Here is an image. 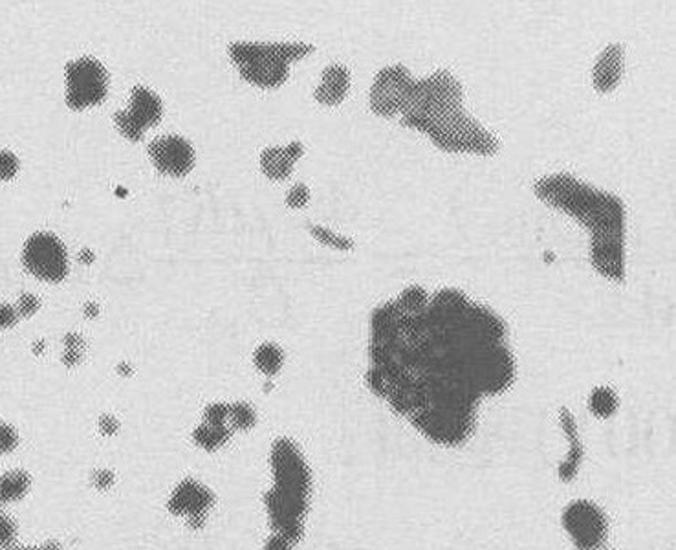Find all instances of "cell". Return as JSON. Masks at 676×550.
Masks as SVG:
<instances>
[{"instance_id":"6da1fadb","label":"cell","mask_w":676,"mask_h":550,"mask_svg":"<svg viewBox=\"0 0 676 550\" xmlns=\"http://www.w3.org/2000/svg\"><path fill=\"white\" fill-rule=\"evenodd\" d=\"M500 316L470 303L455 316L429 307L405 314L396 302L371 318L369 389L429 442L458 447L479 426L484 396L508 391L515 358Z\"/></svg>"},{"instance_id":"7a4b0ae2","label":"cell","mask_w":676,"mask_h":550,"mask_svg":"<svg viewBox=\"0 0 676 550\" xmlns=\"http://www.w3.org/2000/svg\"><path fill=\"white\" fill-rule=\"evenodd\" d=\"M536 194L592 231L590 257L601 275L626 279V206L616 194L564 173L539 180Z\"/></svg>"},{"instance_id":"3957f363","label":"cell","mask_w":676,"mask_h":550,"mask_svg":"<svg viewBox=\"0 0 676 550\" xmlns=\"http://www.w3.org/2000/svg\"><path fill=\"white\" fill-rule=\"evenodd\" d=\"M460 83L446 70L416 81L401 113V123L424 131L446 153H473L491 157L499 138L464 113Z\"/></svg>"},{"instance_id":"277c9868","label":"cell","mask_w":676,"mask_h":550,"mask_svg":"<svg viewBox=\"0 0 676 550\" xmlns=\"http://www.w3.org/2000/svg\"><path fill=\"white\" fill-rule=\"evenodd\" d=\"M274 486L265 495L274 534L293 545L304 534V519L311 495V472L301 447L290 438H279L272 446Z\"/></svg>"},{"instance_id":"5b68a950","label":"cell","mask_w":676,"mask_h":550,"mask_svg":"<svg viewBox=\"0 0 676 550\" xmlns=\"http://www.w3.org/2000/svg\"><path fill=\"white\" fill-rule=\"evenodd\" d=\"M311 52L314 46L301 42H235L230 46V56L239 67L240 76L265 88L281 86L288 79V65Z\"/></svg>"},{"instance_id":"8992f818","label":"cell","mask_w":676,"mask_h":550,"mask_svg":"<svg viewBox=\"0 0 676 550\" xmlns=\"http://www.w3.org/2000/svg\"><path fill=\"white\" fill-rule=\"evenodd\" d=\"M561 525L578 550H601L608 541V518L590 499L570 501L561 514Z\"/></svg>"},{"instance_id":"52a82bcc","label":"cell","mask_w":676,"mask_h":550,"mask_svg":"<svg viewBox=\"0 0 676 550\" xmlns=\"http://www.w3.org/2000/svg\"><path fill=\"white\" fill-rule=\"evenodd\" d=\"M67 105L74 111L101 104L109 90V74L99 61L81 58L67 65Z\"/></svg>"},{"instance_id":"ba28073f","label":"cell","mask_w":676,"mask_h":550,"mask_svg":"<svg viewBox=\"0 0 676 550\" xmlns=\"http://www.w3.org/2000/svg\"><path fill=\"white\" fill-rule=\"evenodd\" d=\"M24 266L35 277L58 283L68 272V257L63 242L51 233H35L28 239L23 254Z\"/></svg>"},{"instance_id":"9c48e42d","label":"cell","mask_w":676,"mask_h":550,"mask_svg":"<svg viewBox=\"0 0 676 550\" xmlns=\"http://www.w3.org/2000/svg\"><path fill=\"white\" fill-rule=\"evenodd\" d=\"M414 79L403 65L387 67L378 72L371 88V109L380 116L401 114L414 88Z\"/></svg>"},{"instance_id":"30bf717a","label":"cell","mask_w":676,"mask_h":550,"mask_svg":"<svg viewBox=\"0 0 676 550\" xmlns=\"http://www.w3.org/2000/svg\"><path fill=\"white\" fill-rule=\"evenodd\" d=\"M164 107L160 97L145 86H136L132 90V105L129 111H122L114 116L120 132L131 141L143 138L147 129L162 120Z\"/></svg>"},{"instance_id":"8fae6325","label":"cell","mask_w":676,"mask_h":550,"mask_svg":"<svg viewBox=\"0 0 676 550\" xmlns=\"http://www.w3.org/2000/svg\"><path fill=\"white\" fill-rule=\"evenodd\" d=\"M213 505L215 497L212 490L194 479L182 481L169 499V510L175 516L185 518L193 528H200L203 525Z\"/></svg>"},{"instance_id":"7c38bea8","label":"cell","mask_w":676,"mask_h":550,"mask_svg":"<svg viewBox=\"0 0 676 550\" xmlns=\"http://www.w3.org/2000/svg\"><path fill=\"white\" fill-rule=\"evenodd\" d=\"M149 157L156 169L173 176H184L194 166L193 147L182 136H160L152 140Z\"/></svg>"},{"instance_id":"4fadbf2b","label":"cell","mask_w":676,"mask_h":550,"mask_svg":"<svg viewBox=\"0 0 676 550\" xmlns=\"http://www.w3.org/2000/svg\"><path fill=\"white\" fill-rule=\"evenodd\" d=\"M621 76H623V48L619 44H610L599 54L594 65V72H592L594 86L601 94L612 92L619 85Z\"/></svg>"},{"instance_id":"5bb4252c","label":"cell","mask_w":676,"mask_h":550,"mask_svg":"<svg viewBox=\"0 0 676 550\" xmlns=\"http://www.w3.org/2000/svg\"><path fill=\"white\" fill-rule=\"evenodd\" d=\"M302 145L299 141L288 147H270L261 155V167L265 175L272 180H284L290 176L293 164L302 157Z\"/></svg>"},{"instance_id":"9a60e30c","label":"cell","mask_w":676,"mask_h":550,"mask_svg":"<svg viewBox=\"0 0 676 550\" xmlns=\"http://www.w3.org/2000/svg\"><path fill=\"white\" fill-rule=\"evenodd\" d=\"M559 422H561V428L570 442V449H568V455L564 459V463L559 466V477L563 481H572L580 468H581V461H583V444L580 440V435H578V426H576V420H574V415H572L566 408L561 410V415H559Z\"/></svg>"},{"instance_id":"2e32d148","label":"cell","mask_w":676,"mask_h":550,"mask_svg":"<svg viewBox=\"0 0 676 550\" xmlns=\"http://www.w3.org/2000/svg\"><path fill=\"white\" fill-rule=\"evenodd\" d=\"M350 88V74L341 65H330L321 77V85L316 88V99L323 105H339Z\"/></svg>"},{"instance_id":"e0dca14e","label":"cell","mask_w":676,"mask_h":550,"mask_svg":"<svg viewBox=\"0 0 676 550\" xmlns=\"http://www.w3.org/2000/svg\"><path fill=\"white\" fill-rule=\"evenodd\" d=\"M32 477L24 470H10L0 475V505L21 501L30 491Z\"/></svg>"},{"instance_id":"ac0fdd59","label":"cell","mask_w":676,"mask_h":550,"mask_svg":"<svg viewBox=\"0 0 676 550\" xmlns=\"http://www.w3.org/2000/svg\"><path fill=\"white\" fill-rule=\"evenodd\" d=\"M231 437V428L230 426H217V424H210V422H203L200 424L194 433H193V438L194 442L207 449V452H215V449L222 447Z\"/></svg>"},{"instance_id":"d6986e66","label":"cell","mask_w":676,"mask_h":550,"mask_svg":"<svg viewBox=\"0 0 676 550\" xmlns=\"http://www.w3.org/2000/svg\"><path fill=\"white\" fill-rule=\"evenodd\" d=\"M253 362H255V367L263 374L274 376L281 371L284 364V353H283V348L277 347L275 343H265L255 351Z\"/></svg>"},{"instance_id":"ffe728a7","label":"cell","mask_w":676,"mask_h":550,"mask_svg":"<svg viewBox=\"0 0 676 550\" xmlns=\"http://www.w3.org/2000/svg\"><path fill=\"white\" fill-rule=\"evenodd\" d=\"M619 406V398L610 387H596L589 396V410L598 419H610Z\"/></svg>"},{"instance_id":"44dd1931","label":"cell","mask_w":676,"mask_h":550,"mask_svg":"<svg viewBox=\"0 0 676 550\" xmlns=\"http://www.w3.org/2000/svg\"><path fill=\"white\" fill-rule=\"evenodd\" d=\"M396 303L405 314H420L429 305V295L422 286H409L400 293Z\"/></svg>"},{"instance_id":"7402d4cb","label":"cell","mask_w":676,"mask_h":550,"mask_svg":"<svg viewBox=\"0 0 676 550\" xmlns=\"http://www.w3.org/2000/svg\"><path fill=\"white\" fill-rule=\"evenodd\" d=\"M257 422V415L253 411V408L246 402H235V404H230V417H228V424L233 429H239V431H248L255 426Z\"/></svg>"},{"instance_id":"603a6c76","label":"cell","mask_w":676,"mask_h":550,"mask_svg":"<svg viewBox=\"0 0 676 550\" xmlns=\"http://www.w3.org/2000/svg\"><path fill=\"white\" fill-rule=\"evenodd\" d=\"M83 353H85V341L81 336L70 332L65 336V355H63V362L67 365H76L81 362L83 358Z\"/></svg>"},{"instance_id":"cb8c5ba5","label":"cell","mask_w":676,"mask_h":550,"mask_svg":"<svg viewBox=\"0 0 676 550\" xmlns=\"http://www.w3.org/2000/svg\"><path fill=\"white\" fill-rule=\"evenodd\" d=\"M310 231H311V235H314L320 242L334 246L338 249H350V248H354L352 239L341 237V235H338V233L323 228V226H310Z\"/></svg>"},{"instance_id":"d4e9b609","label":"cell","mask_w":676,"mask_h":550,"mask_svg":"<svg viewBox=\"0 0 676 550\" xmlns=\"http://www.w3.org/2000/svg\"><path fill=\"white\" fill-rule=\"evenodd\" d=\"M17 446H19V433L15 431V428L6 422H0V455H8L15 452Z\"/></svg>"},{"instance_id":"484cf974","label":"cell","mask_w":676,"mask_h":550,"mask_svg":"<svg viewBox=\"0 0 676 550\" xmlns=\"http://www.w3.org/2000/svg\"><path fill=\"white\" fill-rule=\"evenodd\" d=\"M17 537V523L8 514L0 512V548H10Z\"/></svg>"},{"instance_id":"4316f807","label":"cell","mask_w":676,"mask_h":550,"mask_svg":"<svg viewBox=\"0 0 676 550\" xmlns=\"http://www.w3.org/2000/svg\"><path fill=\"white\" fill-rule=\"evenodd\" d=\"M228 417H230V404H212V406H207L203 413V419H205L203 422L217 424V426H230Z\"/></svg>"},{"instance_id":"83f0119b","label":"cell","mask_w":676,"mask_h":550,"mask_svg":"<svg viewBox=\"0 0 676 550\" xmlns=\"http://www.w3.org/2000/svg\"><path fill=\"white\" fill-rule=\"evenodd\" d=\"M19 171V160L10 151H0V180H10Z\"/></svg>"},{"instance_id":"f1b7e54d","label":"cell","mask_w":676,"mask_h":550,"mask_svg":"<svg viewBox=\"0 0 676 550\" xmlns=\"http://www.w3.org/2000/svg\"><path fill=\"white\" fill-rule=\"evenodd\" d=\"M310 200V191L306 185L302 184H297L295 187L290 189V193L286 194V204L293 210H299V208H304L308 204Z\"/></svg>"},{"instance_id":"f546056e","label":"cell","mask_w":676,"mask_h":550,"mask_svg":"<svg viewBox=\"0 0 676 550\" xmlns=\"http://www.w3.org/2000/svg\"><path fill=\"white\" fill-rule=\"evenodd\" d=\"M41 307V302L33 295V293H24L21 295L19 299V314L24 316V318H30L33 316Z\"/></svg>"},{"instance_id":"4dcf8cb0","label":"cell","mask_w":676,"mask_h":550,"mask_svg":"<svg viewBox=\"0 0 676 550\" xmlns=\"http://www.w3.org/2000/svg\"><path fill=\"white\" fill-rule=\"evenodd\" d=\"M292 548H293V543L279 534H272L265 543V550H292Z\"/></svg>"},{"instance_id":"1f68e13d","label":"cell","mask_w":676,"mask_h":550,"mask_svg":"<svg viewBox=\"0 0 676 550\" xmlns=\"http://www.w3.org/2000/svg\"><path fill=\"white\" fill-rule=\"evenodd\" d=\"M17 321V311L10 305H0V329L14 327Z\"/></svg>"},{"instance_id":"d6a6232c","label":"cell","mask_w":676,"mask_h":550,"mask_svg":"<svg viewBox=\"0 0 676 550\" xmlns=\"http://www.w3.org/2000/svg\"><path fill=\"white\" fill-rule=\"evenodd\" d=\"M114 482V475L107 470H99L95 475H94V484L99 488V490H107L111 488Z\"/></svg>"},{"instance_id":"836d02e7","label":"cell","mask_w":676,"mask_h":550,"mask_svg":"<svg viewBox=\"0 0 676 550\" xmlns=\"http://www.w3.org/2000/svg\"><path fill=\"white\" fill-rule=\"evenodd\" d=\"M99 429L105 435H114L118 431V420L114 417H101Z\"/></svg>"},{"instance_id":"e575fe53","label":"cell","mask_w":676,"mask_h":550,"mask_svg":"<svg viewBox=\"0 0 676 550\" xmlns=\"http://www.w3.org/2000/svg\"><path fill=\"white\" fill-rule=\"evenodd\" d=\"M8 550H59V545L50 541L46 545H41V546H10Z\"/></svg>"},{"instance_id":"d590c367","label":"cell","mask_w":676,"mask_h":550,"mask_svg":"<svg viewBox=\"0 0 676 550\" xmlns=\"http://www.w3.org/2000/svg\"><path fill=\"white\" fill-rule=\"evenodd\" d=\"M85 316H88V318H95L97 314H99V309H97V305L95 303H92V302H88L86 305H85Z\"/></svg>"},{"instance_id":"8d00e7d4","label":"cell","mask_w":676,"mask_h":550,"mask_svg":"<svg viewBox=\"0 0 676 550\" xmlns=\"http://www.w3.org/2000/svg\"><path fill=\"white\" fill-rule=\"evenodd\" d=\"M79 259H81V263L90 265V263H94V254L90 252V249H83V252L79 254Z\"/></svg>"},{"instance_id":"74e56055","label":"cell","mask_w":676,"mask_h":550,"mask_svg":"<svg viewBox=\"0 0 676 550\" xmlns=\"http://www.w3.org/2000/svg\"><path fill=\"white\" fill-rule=\"evenodd\" d=\"M118 373L122 374V376H129L132 371H131V365H127V364H120V367H118Z\"/></svg>"}]
</instances>
